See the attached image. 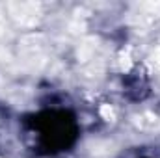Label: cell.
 <instances>
[{"label":"cell","instance_id":"7a4b0ae2","mask_svg":"<svg viewBox=\"0 0 160 158\" xmlns=\"http://www.w3.org/2000/svg\"><path fill=\"white\" fill-rule=\"evenodd\" d=\"M125 93L130 101H142L149 95V82L147 77L142 75L140 71L128 73L125 78Z\"/></svg>","mask_w":160,"mask_h":158},{"label":"cell","instance_id":"6da1fadb","mask_svg":"<svg viewBox=\"0 0 160 158\" xmlns=\"http://www.w3.org/2000/svg\"><path fill=\"white\" fill-rule=\"evenodd\" d=\"M22 123L34 151L41 156L69 151L78 140V121L73 112L63 108H48L30 114Z\"/></svg>","mask_w":160,"mask_h":158}]
</instances>
